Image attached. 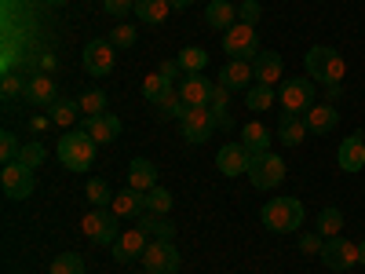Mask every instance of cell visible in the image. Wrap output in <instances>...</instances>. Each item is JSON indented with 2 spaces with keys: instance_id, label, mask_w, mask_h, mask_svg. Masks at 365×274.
<instances>
[{
  "instance_id": "obj_52",
  "label": "cell",
  "mask_w": 365,
  "mask_h": 274,
  "mask_svg": "<svg viewBox=\"0 0 365 274\" xmlns=\"http://www.w3.org/2000/svg\"><path fill=\"white\" fill-rule=\"evenodd\" d=\"M358 249H361V263H365V241H361V245H358Z\"/></svg>"
},
{
  "instance_id": "obj_42",
  "label": "cell",
  "mask_w": 365,
  "mask_h": 274,
  "mask_svg": "<svg viewBox=\"0 0 365 274\" xmlns=\"http://www.w3.org/2000/svg\"><path fill=\"white\" fill-rule=\"evenodd\" d=\"M165 88H168V81H165L161 73H146V77H143V99H150V103H154V99L161 96Z\"/></svg>"
},
{
  "instance_id": "obj_31",
  "label": "cell",
  "mask_w": 365,
  "mask_h": 274,
  "mask_svg": "<svg viewBox=\"0 0 365 274\" xmlns=\"http://www.w3.org/2000/svg\"><path fill=\"white\" fill-rule=\"evenodd\" d=\"M77 106H81V117H99V113H110V110H106V106H110V99H106V91H103V88H88V91H81Z\"/></svg>"
},
{
  "instance_id": "obj_8",
  "label": "cell",
  "mask_w": 365,
  "mask_h": 274,
  "mask_svg": "<svg viewBox=\"0 0 365 274\" xmlns=\"http://www.w3.org/2000/svg\"><path fill=\"white\" fill-rule=\"evenodd\" d=\"M139 263H143L146 274H175V270H179V253H175L172 241L150 238V245H146V253L139 256Z\"/></svg>"
},
{
  "instance_id": "obj_41",
  "label": "cell",
  "mask_w": 365,
  "mask_h": 274,
  "mask_svg": "<svg viewBox=\"0 0 365 274\" xmlns=\"http://www.w3.org/2000/svg\"><path fill=\"white\" fill-rule=\"evenodd\" d=\"M110 44H113V48H132V44H135V26H128V22L113 26V34H110Z\"/></svg>"
},
{
  "instance_id": "obj_36",
  "label": "cell",
  "mask_w": 365,
  "mask_h": 274,
  "mask_svg": "<svg viewBox=\"0 0 365 274\" xmlns=\"http://www.w3.org/2000/svg\"><path fill=\"white\" fill-rule=\"evenodd\" d=\"M48 270H51V274H84V260H81L77 253H63V256L51 260Z\"/></svg>"
},
{
  "instance_id": "obj_7",
  "label": "cell",
  "mask_w": 365,
  "mask_h": 274,
  "mask_svg": "<svg viewBox=\"0 0 365 274\" xmlns=\"http://www.w3.org/2000/svg\"><path fill=\"white\" fill-rule=\"evenodd\" d=\"M0 187H4V198H11V201H26L29 194H34V187H37L34 168L22 165V161H8L4 168H0Z\"/></svg>"
},
{
  "instance_id": "obj_53",
  "label": "cell",
  "mask_w": 365,
  "mask_h": 274,
  "mask_svg": "<svg viewBox=\"0 0 365 274\" xmlns=\"http://www.w3.org/2000/svg\"><path fill=\"white\" fill-rule=\"evenodd\" d=\"M143 274H146V270H143Z\"/></svg>"
},
{
  "instance_id": "obj_4",
  "label": "cell",
  "mask_w": 365,
  "mask_h": 274,
  "mask_svg": "<svg viewBox=\"0 0 365 274\" xmlns=\"http://www.w3.org/2000/svg\"><path fill=\"white\" fill-rule=\"evenodd\" d=\"M223 51H227L230 59H245V63H256V59H259L256 26H249V22H234L227 34H223Z\"/></svg>"
},
{
  "instance_id": "obj_39",
  "label": "cell",
  "mask_w": 365,
  "mask_h": 274,
  "mask_svg": "<svg viewBox=\"0 0 365 274\" xmlns=\"http://www.w3.org/2000/svg\"><path fill=\"white\" fill-rule=\"evenodd\" d=\"M19 154H22V146H19V136L15 132H0V161H19Z\"/></svg>"
},
{
  "instance_id": "obj_27",
  "label": "cell",
  "mask_w": 365,
  "mask_h": 274,
  "mask_svg": "<svg viewBox=\"0 0 365 274\" xmlns=\"http://www.w3.org/2000/svg\"><path fill=\"white\" fill-rule=\"evenodd\" d=\"M168 0H135V19L146 26H161L168 19Z\"/></svg>"
},
{
  "instance_id": "obj_37",
  "label": "cell",
  "mask_w": 365,
  "mask_h": 274,
  "mask_svg": "<svg viewBox=\"0 0 365 274\" xmlns=\"http://www.w3.org/2000/svg\"><path fill=\"white\" fill-rule=\"evenodd\" d=\"M245 99H249V110H270V106H274V88L252 84V88L245 91Z\"/></svg>"
},
{
  "instance_id": "obj_3",
  "label": "cell",
  "mask_w": 365,
  "mask_h": 274,
  "mask_svg": "<svg viewBox=\"0 0 365 274\" xmlns=\"http://www.w3.org/2000/svg\"><path fill=\"white\" fill-rule=\"evenodd\" d=\"M120 220L113 216L110 208H91L88 216L81 220V234L91 241V245H110L113 249V241L120 238Z\"/></svg>"
},
{
  "instance_id": "obj_13",
  "label": "cell",
  "mask_w": 365,
  "mask_h": 274,
  "mask_svg": "<svg viewBox=\"0 0 365 274\" xmlns=\"http://www.w3.org/2000/svg\"><path fill=\"white\" fill-rule=\"evenodd\" d=\"M113 44L110 41H88L84 44V70L91 73V77H106L110 70H113Z\"/></svg>"
},
{
  "instance_id": "obj_38",
  "label": "cell",
  "mask_w": 365,
  "mask_h": 274,
  "mask_svg": "<svg viewBox=\"0 0 365 274\" xmlns=\"http://www.w3.org/2000/svg\"><path fill=\"white\" fill-rule=\"evenodd\" d=\"M168 208H172V194H168L165 187L146 191V212H158V216H168Z\"/></svg>"
},
{
  "instance_id": "obj_44",
  "label": "cell",
  "mask_w": 365,
  "mask_h": 274,
  "mask_svg": "<svg viewBox=\"0 0 365 274\" xmlns=\"http://www.w3.org/2000/svg\"><path fill=\"white\" fill-rule=\"evenodd\" d=\"M0 91H4V99H15L26 91V81L19 73H4V81H0Z\"/></svg>"
},
{
  "instance_id": "obj_46",
  "label": "cell",
  "mask_w": 365,
  "mask_h": 274,
  "mask_svg": "<svg viewBox=\"0 0 365 274\" xmlns=\"http://www.w3.org/2000/svg\"><path fill=\"white\" fill-rule=\"evenodd\" d=\"M299 249L307 253V256H322V249H325V238L314 230V234H303L299 238Z\"/></svg>"
},
{
  "instance_id": "obj_47",
  "label": "cell",
  "mask_w": 365,
  "mask_h": 274,
  "mask_svg": "<svg viewBox=\"0 0 365 274\" xmlns=\"http://www.w3.org/2000/svg\"><path fill=\"white\" fill-rule=\"evenodd\" d=\"M103 8L113 15V19H125L135 11V0H103Z\"/></svg>"
},
{
  "instance_id": "obj_2",
  "label": "cell",
  "mask_w": 365,
  "mask_h": 274,
  "mask_svg": "<svg viewBox=\"0 0 365 274\" xmlns=\"http://www.w3.org/2000/svg\"><path fill=\"white\" fill-rule=\"evenodd\" d=\"M96 139H91L84 128L81 132H66L63 139H58V161H63V168H70V172H84V168H91V161H96Z\"/></svg>"
},
{
  "instance_id": "obj_51",
  "label": "cell",
  "mask_w": 365,
  "mask_h": 274,
  "mask_svg": "<svg viewBox=\"0 0 365 274\" xmlns=\"http://www.w3.org/2000/svg\"><path fill=\"white\" fill-rule=\"evenodd\" d=\"M48 4H51V8H63V4H66V0H48Z\"/></svg>"
},
{
  "instance_id": "obj_25",
  "label": "cell",
  "mask_w": 365,
  "mask_h": 274,
  "mask_svg": "<svg viewBox=\"0 0 365 274\" xmlns=\"http://www.w3.org/2000/svg\"><path fill=\"white\" fill-rule=\"evenodd\" d=\"M307 121H303L299 113H282V125H278V139L285 146H299L303 139H307Z\"/></svg>"
},
{
  "instance_id": "obj_33",
  "label": "cell",
  "mask_w": 365,
  "mask_h": 274,
  "mask_svg": "<svg viewBox=\"0 0 365 274\" xmlns=\"http://www.w3.org/2000/svg\"><path fill=\"white\" fill-rule=\"evenodd\" d=\"M179 66L187 70V73H201V70L208 66V51H205V48H197V44L182 48V51H179Z\"/></svg>"
},
{
  "instance_id": "obj_9",
  "label": "cell",
  "mask_w": 365,
  "mask_h": 274,
  "mask_svg": "<svg viewBox=\"0 0 365 274\" xmlns=\"http://www.w3.org/2000/svg\"><path fill=\"white\" fill-rule=\"evenodd\" d=\"M322 260H325L329 270H351L354 263H361V249L354 245V241H347L344 234H336V238H325Z\"/></svg>"
},
{
  "instance_id": "obj_43",
  "label": "cell",
  "mask_w": 365,
  "mask_h": 274,
  "mask_svg": "<svg viewBox=\"0 0 365 274\" xmlns=\"http://www.w3.org/2000/svg\"><path fill=\"white\" fill-rule=\"evenodd\" d=\"M158 73H161V77H165L168 84H179L182 77H187V70L179 66V59H165V63L158 66Z\"/></svg>"
},
{
  "instance_id": "obj_35",
  "label": "cell",
  "mask_w": 365,
  "mask_h": 274,
  "mask_svg": "<svg viewBox=\"0 0 365 274\" xmlns=\"http://www.w3.org/2000/svg\"><path fill=\"white\" fill-rule=\"evenodd\" d=\"M84 198H88L91 205H96V208H110V201H113V191H110V183H106V179H88Z\"/></svg>"
},
{
  "instance_id": "obj_32",
  "label": "cell",
  "mask_w": 365,
  "mask_h": 274,
  "mask_svg": "<svg viewBox=\"0 0 365 274\" xmlns=\"http://www.w3.org/2000/svg\"><path fill=\"white\" fill-rule=\"evenodd\" d=\"M77 117H81V106H77L73 99H58V103L48 110V121H51V125H58V128H70Z\"/></svg>"
},
{
  "instance_id": "obj_6",
  "label": "cell",
  "mask_w": 365,
  "mask_h": 274,
  "mask_svg": "<svg viewBox=\"0 0 365 274\" xmlns=\"http://www.w3.org/2000/svg\"><path fill=\"white\" fill-rule=\"evenodd\" d=\"M314 84L318 81H311V77H289V81H282L278 99H282L285 113H299V117L307 113L314 106Z\"/></svg>"
},
{
  "instance_id": "obj_11",
  "label": "cell",
  "mask_w": 365,
  "mask_h": 274,
  "mask_svg": "<svg viewBox=\"0 0 365 274\" xmlns=\"http://www.w3.org/2000/svg\"><path fill=\"white\" fill-rule=\"evenodd\" d=\"M146 245H150V234L139 230V227H128V230H120V238L113 241V260L117 263H132V260H139L146 253Z\"/></svg>"
},
{
  "instance_id": "obj_23",
  "label": "cell",
  "mask_w": 365,
  "mask_h": 274,
  "mask_svg": "<svg viewBox=\"0 0 365 274\" xmlns=\"http://www.w3.org/2000/svg\"><path fill=\"white\" fill-rule=\"evenodd\" d=\"M332 59H336V51H332L329 44H314L307 55H303V66H307V77L311 81H325V73H329V66H332Z\"/></svg>"
},
{
  "instance_id": "obj_30",
  "label": "cell",
  "mask_w": 365,
  "mask_h": 274,
  "mask_svg": "<svg viewBox=\"0 0 365 274\" xmlns=\"http://www.w3.org/2000/svg\"><path fill=\"white\" fill-rule=\"evenodd\" d=\"M212 117H216V128H230V88L216 84V91H212V103H208Z\"/></svg>"
},
{
  "instance_id": "obj_26",
  "label": "cell",
  "mask_w": 365,
  "mask_h": 274,
  "mask_svg": "<svg viewBox=\"0 0 365 274\" xmlns=\"http://www.w3.org/2000/svg\"><path fill=\"white\" fill-rule=\"evenodd\" d=\"M135 220H139V230H146L150 238H158V241H172V238H175V223H172L168 216L143 212V216H135Z\"/></svg>"
},
{
  "instance_id": "obj_50",
  "label": "cell",
  "mask_w": 365,
  "mask_h": 274,
  "mask_svg": "<svg viewBox=\"0 0 365 274\" xmlns=\"http://www.w3.org/2000/svg\"><path fill=\"white\" fill-rule=\"evenodd\" d=\"M168 4H172V8H179V11H182V8H190V4H194V0H168Z\"/></svg>"
},
{
  "instance_id": "obj_20",
  "label": "cell",
  "mask_w": 365,
  "mask_h": 274,
  "mask_svg": "<svg viewBox=\"0 0 365 274\" xmlns=\"http://www.w3.org/2000/svg\"><path fill=\"white\" fill-rule=\"evenodd\" d=\"M303 121H307V128L314 136H329L332 128H336V121H340V110L332 103H314L307 113H303Z\"/></svg>"
},
{
  "instance_id": "obj_19",
  "label": "cell",
  "mask_w": 365,
  "mask_h": 274,
  "mask_svg": "<svg viewBox=\"0 0 365 274\" xmlns=\"http://www.w3.org/2000/svg\"><path fill=\"white\" fill-rule=\"evenodd\" d=\"M252 70H256V84H267V88L282 84V77H285V63H282L278 51H259Z\"/></svg>"
},
{
  "instance_id": "obj_49",
  "label": "cell",
  "mask_w": 365,
  "mask_h": 274,
  "mask_svg": "<svg viewBox=\"0 0 365 274\" xmlns=\"http://www.w3.org/2000/svg\"><path fill=\"white\" fill-rule=\"evenodd\" d=\"M29 128H34V132H44L48 121H44V117H34V121H29Z\"/></svg>"
},
{
  "instance_id": "obj_12",
  "label": "cell",
  "mask_w": 365,
  "mask_h": 274,
  "mask_svg": "<svg viewBox=\"0 0 365 274\" xmlns=\"http://www.w3.org/2000/svg\"><path fill=\"white\" fill-rule=\"evenodd\" d=\"M212 91H216V81H208L205 73H187L179 81V96H182L187 106H208Z\"/></svg>"
},
{
  "instance_id": "obj_28",
  "label": "cell",
  "mask_w": 365,
  "mask_h": 274,
  "mask_svg": "<svg viewBox=\"0 0 365 274\" xmlns=\"http://www.w3.org/2000/svg\"><path fill=\"white\" fill-rule=\"evenodd\" d=\"M154 106H158V110H161L165 117H175V121H182V117H187V110H190L187 103H182V96H179V88H172V84H168V88L161 91L158 99H154Z\"/></svg>"
},
{
  "instance_id": "obj_34",
  "label": "cell",
  "mask_w": 365,
  "mask_h": 274,
  "mask_svg": "<svg viewBox=\"0 0 365 274\" xmlns=\"http://www.w3.org/2000/svg\"><path fill=\"white\" fill-rule=\"evenodd\" d=\"M340 230H344V212L332 208V205L322 208V216H318V234H322V238H336Z\"/></svg>"
},
{
  "instance_id": "obj_40",
  "label": "cell",
  "mask_w": 365,
  "mask_h": 274,
  "mask_svg": "<svg viewBox=\"0 0 365 274\" xmlns=\"http://www.w3.org/2000/svg\"><path fill=\"white\" fill-rule=\"evenodd\" d=\"M44 158H48V150H44L41 143H22V154H19V161H22V165L41 168V165H44Z\"/></svg>"
},
{
  "instance_id": "obj_10",
  "label": "cell",
  "mask_w": 365,
  "mask_h": 274,
  "mask_svg": "<svg viewBox=\"0 0 365 274\" xmlns=\"http://www.w3.org/2000/svg\"><path fill=\"white\" fill-rule=\"evenodd\" d=\"M179 132L187 143H205L212 132H216V117H212L208 106H190L187 117L179 121Z\"/></svg>"
},
{
  "instance_id": "obj_45",
  "label": "cell",
  "mask_w": 365,
  "mask_h": 274,
  "mask_svg": "<svg viewBox=\"0 0 365 274\" xmlns=\"http://www.w3.org/2000/svg\"><path fill=\"white\" fill-rule=\"evenodd\" d=\"M263 8H259V0H241V8H237V22H259Z\"/></svg>"
},
{
  "instance_id": "obj_14",
  "label": "cell",
  "mask_w": 365,
  "mask_h": 274,
  "mask_svg": "<svg viewBox=\"0 0 365 274\" xmlns=\"http://www.w3.org/2000/svg\"><path fill=\"white\" fill-rule=\"evenodd\" d=\"M256 81V70L252 63H245V59H227L223 70H220V84L230 88V91H249Z\"/></svg>"
},
{
  "instance_id": "obj_16",
  "label": "cell",
  "mask_w": 365,
  "mask_h": 274,
  "mask_svg": "<svg viewBox=\"0 0 365 274\" xmlns=\"http://www.w3.org/2000/svg\"><path fill=\"white\" fill-rule=\"evenodd\" d=\"M249 161H252V154H249L245 143H227L220 154H216V165H220L223 176H241V172H249Z\"/></svg>"
},
{
  "instance_id": "obj_5",
  "label": "cell",
  "mask_w": 365,
  "mask_h": 274,
  "mask_svg": "<svg viewBox=\"0 0 365 274\" xmlns=\"http://www.w3.org/2000/svg\"><path fill=\"white\" fill-rule=\"evenodd\" d=\"M245 176L252 179L256 191H274V187L285 179V161H282L278 154H270V150H267V154H252Z\"/></svg>"
},
{
  "instance_id": "obj_18",
  "label": "cell",
  "mask_w": 365,
  "mask_h": 274,
  "mask_svg": "<svg viewBox=\"0 0 365 274\" xmlns=\"http://www.w3.org/2000/svg\"><path fill=\"white\" fill-rule=\"evenodd\" d=\"M336 161H340L344 172H361V168H365V136H361V132H351V136L340 143Z\"/></svg>"
},
{
  "instance_id": "obj_22",
  "label": "cell",
  "mask_w": 365,
  "mask_h": 274,
  "mask_svg": "<svg viewBox=\"0 0 365 274\" xmlns=\"http://www.w3.org/2000/svg\"><path fill=\"white\" fill-rule=\"evenodd\" d=\"M234 22H237V8L230 4V0H208V8H205V26H208V29H220V34H227Z\"/></svg>"
},
{
  "instance_id": "obj_29",
  "label": "cell",
  "mask_w": 365,
  "mask_h": 274,
  "mask_svg": "<svg viewBox=\"0 0 365 274\" xmlns=\"http://www.w3.org/2000/svg\"><path fill=\"white\" fill-rule=\"evenodd\" d=\"M241 143L249 146V154H267L270 150V132L259 125V121H249V125L241 128Z\"/></svg>"
},
{
  "instance_id": "obj_15",
  "label": "cell",
  "mask_w": 365,
  "mask_h": 274,
  "mask_svg": "<svg viewBox=\"0 0 365 274\" xmlns=\"http://www.w3.org/2000/svg\"><path fill=\"white\" fill-rule=\"evenodd\" d=\"M22 99H26L29 106H55L58 96H55V81H51V73H34V77H26Z\"/></svg>"
},
{
  "instance_id": "obj_48",
  "label": "cell",
  "mask_w": 365,
  "mask_h": 274,
  "mask_svg": "<svg viewBox=\"0 0 365 274\" xmlns=\"http://www.w3.org/2000/svg\"><path fill=\"white\" fill-rule=\"evenodd\" d=\"M37 63H41V70H44V73H55V55H41Z\"/></svg>"
},
{
  "instance_id": "obj_17",
  "label": "cell",
  "mask_w": 365,
  "mask_h": 274,
  "mask_svg": "<svg viewBox=\"0 0 365 274\" xmlns=\"http://www.w3.org/2000/svg\"><path fill=\"white\" fill-rule=\"evenodd\" d=\"M110 212L117 220H132V216H143L146 212V194L135 191V187H125V191H117L113 201H110Z\"/></svg>"
},
{
  "instance_id": "obj_21",
  "label": "cell",
  "mask_w": 365,
  "mask_h": 274,
  "mask_svg": "<svg viewBox=\"0 0 365 274\" xmlns=\"http://www.w3.org/2000/svg\"><path fill=\"white\" fill-rule=\"evenodd\" d=\"M96 143H113L120 136V117L113 113H99V117H84V125H81Z\"/></svg>"
},
{
  "instance_id": "obj_24",
  "label": "cell",
  "mask_w": 365,
  "mask_h": 274,
  "mask_svg": "<svg viewBox=\"0 0 365 274\" xmlns=\"http://www.w3.org/2000/svg\"><path fill=\"white\" fill-rule=\"evenodd\" d=\"M128 187H135V191H154L158 187V165L154 161H146V158H135L132 165H128Z\"/></svg>"
},
{
  "instance_id": "obj_1",
  "label": "cell",
  "mask_w": 365,
  "mask_h": 274,
  "mask_svg": "<svg viewBox=\"0 0 365 274\" xmlns=\"http://www.w3.org/2000/svg\"><path fill=\"white\" fill-rule=\"evenodd\" d=\"M259 220L274 234H292V230L303 227V201H296V198H270L263 205V212H259Z\"/></svg>"
}]
</instances>
